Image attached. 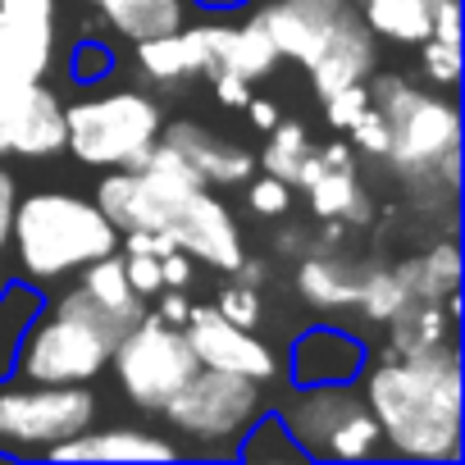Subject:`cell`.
Here are the masks:
<instances>
[{
	"mask_svg": "<svg viewBox=\"0 0 465 465\" xmlns=\"http://www.w3.org/2000/svg\"><path fill=\"white\" fill-rule=\"evenodd\" d=\"M356 383L379 420L383 456L415 465H456L465 456V374L456 342L370 356Z\"/></svg>",
	"mask_w": 465,
	"mask_h": 465,
	"instance_id": "1",
	"label": "cell"
},
{
	"mask_svg": "<svg viewBox=\"0 0 465 465\" xmlns=\"http://www.w3.org/2000/svg\"><path fill=\"white\" fill-rule=\"evenodd\" d=\"M370 87V105L388 124V164L411 187L415 205L429 214L433 196L456 201L460 192V110L451 96H433L401 74H379Z\"/></svg>",
	"mask_w": 465,
	"mask_h": 465,
	"instance_id": "2",
	"label": "cell"
},
{
	"mask_svg": "<svg viewBox=\"0 0 465 465\" xmlns=\"http://www.w3.org/2000/svg\"><path fill=\"white\" fill-rule=\"evenodd\" d=\"M10 247L28 283L51 292L55 283L74 279L83 265L119 252V232L101 214L92 196L64 192V187H42L15 201V223H10Z\"/></svg>",
	"mask_w": 465,
	"mask_h": 465,
	"instance_id": "3",
	"label": "cell"
},
{
	"mask_svg": "<svg viewBox=\"0 0 465 465\" xmlns=\"http://www.w3.org/2000/svg\"><path fill=\"white\" fill-rule=\"evenodd\" d=\"M137 320L101 306L92 292L78 283L64 292H46L42 315L19 342L15 374L28 383H96L110 365L114 342L133 329Z\"/></svg>",
	"mask_w": 465,
	"mask_h": 465,
	"instance_id": "4",
	"label": "cell"
},
{
	"mask_svg": "<svg viewBox=\"0 0 465 465\" xmlns=\"http://www.w3.org/2000/svg\"><path fill=\"white\" fill-rule=\"evenodd\" d=\"M265 411H270L265 383L228 374V370H210V365H201L160 406L169 438L178 442L183 456H196V460H232L238 442Z\"/></svg>",
	"mask_w": 465,
	"mask_h": 465,
	"instance_id": "5",
	"label": "cell"
},
{
	"mask_svg": "<svg viewBox=\"0 0 465 465\" xmlns=\"http://www.w3.org/2000/svg\"><path fill=\"white\" fill-rule=\"evenodd\" d=\"M292 392L274 406L306 460H374L383 456L379 420L361 383H288Z\"/></svg>",
	"mask_w": 465,
	"mask_h": 465,
	"instance_id": "6",
	"label": "cell"
},
{
	"mask_svg": "<svg viewBox=\"0 0 465 465\" xmlns=\"http://www.w3.org/2000/svg\"><path fill=\"white\" fill-rule=\"evenodd\" d=\"M160 124L146 92H96L64 105V151L87 169H137L160 142Z\"/></svg>",
	"mask_w": 465,
	"mask_h": 465,
	"instance_id": "7",
	"label": "cell"
},
{
	"mask_svg": "<svg viewBox=\"0 0 465 465\" xmlns=\"http://www.w3.org/2000/svg\"><path fill=\"white\" fill-rule=\"evenodd\" d=\"M92 383H28L0 379V456L5 460H42L55 442L96 424Z\"/></svg>",
	"mask_w": 465,
	"mask_h": 465,
	"instance_id": "8",
	"label": "cell"
},
{
	"mask_svg": "<svg viewBox=\"0 0 465 465\" xmlns=\"http://www.w3.org/2000/svg\"><path fill=\"white\" fill-rule=\"evenodd\" d=\"M105 370L114 374V383H119L128 406L160 411L201 370V361H196L183 324H169L155 311H142V320L114 342Z\"/></svg>",
	"mask_w": 465,
	"mask_h": 465,
	"instance_id": "9",
	"label": "cell"
},
{
	"mask_svg": "<svg viewBox=\"0 0 465 465\" xmlns=\"http://www.w3.org/2000/svg\"><path fill=\"white\" fill-rule=\"evenodd\" d=\"M164 238L187 252L196 265H210L219 274H232L238 261L247 256L242 228L232 219V210L214 196V187H192L187 196H178L164 214Z\"/></svg>",
	"mask_w": 465,
	"mask_h": 465,
	"instance_id": "10",
	"label": "cell"
},
{
	"mask_svg": "<svg viewBox=\"0 0 465 465\" xmlns=\"http://www.w3.org/2000/svg\"><path fill=\"white\" fill-rule=\"evenodd\" d=\"M183 333H187L196 361L210 365V370H228V374L256 379V383H274L283 374L274 347L256 329H242V324L223 320L214 306H192L187 320H183Z\"/></svg>",
	"mask_w": 465,
	"mask_h": 465,
	"instance_id": "11",
	"label": "cell"
},
{
	"mask_svg": "<svg viewBox=\"0 0 465 465\" xmlns=\"http://www.w3.org/2000/svg\"><path fill=\"white\" fill-rule=\"evenodd\" d=\"M64 151V101L46 83H0V155L51 160Z\"/></svg>",
	"mask_w": 465,
	"mask_h": 465,
	"instance_id": "12",
	"label": "cell"
},
{
	"mask_svg": "<svg viewBox=\"0 0 465 465\" xmlns=\"http://www.w3.org/2000/svg\"><path fill=\"white\" fill-rule=\"evenodd\" d=\"M370 342L342 324H311L292 338L283 374L288 383L306 388V383H356L365 361H370Z\"/></svg>",
	"mask_w": 465,
	"mask_h": 465,
	"instance_id": "13",
	"label": "cell"
},
{
	"mask_svg": "<svg viewBox=\"0 0 465 465\" xmlns=\"http://www.w3.org/2000/svg\"><path fill=\"white\" fill-rule=\"evenodd\" d=\"M351 0H265L256 5L252 24L265 28V37L274 42L279 60H292V64H311L324 42L333 37L338 19L347 15Z\"/></svg>",
	"mask_w": 465,
	"mask_h": 465,
	"instance_id": "14",
	"label": "cell"
},
{
	"mask_svg": "<svg viewBox=\"0 0 465 465\" xmlns=\"http://www.w3.org/2000/svg\"><path fill=\"white\" fill-rule=\"evenodd\" d=\"M160 142H169L205 187H242L252 173H256V155L247 146H238L232 137L196 124V119H173V124H160Z\"/></svg>",
	"mask_w": 465,
	"mask_h": 465,
	"instance_id": "15",
	"label": "cell"
},
{
	"mask_svg": "<svg viewBox=\"0 0 465 465\" xmlns=\"http://www.w3.org/2000/svg\"><path fill=\"white\" fill-rule=\"evenodd\" d=\"M374 64H379V37L370 33L361 10L347 5V15L338 19V28L324 42V51L306 64V74H311L315 96L324 101V96H333V92H342L351 83H365L374 74Z\"/></svg>",
	"mask_w": 465,
	"mask_h": 465,
	"instance_id": "16",
	"label": "cell"
},
{
	"mask_svg": "<svg viewBox=\"0 0 465 465\" xmlns=\"http://www.w3.org/2000/svg\"><path fill=\"white\" fill-rule=\"evenodd\" d=\"M42 460H55V465H83V460H183V451H178V442L169 433H155V429H137V424L96 429V424H87L83 433L55 442Z\"/></svg>",
	"mask_w": 465,
	"mask_h": 465,
	"instance_id": "17",
	"label": "cell"
},
{
	"mask_svg": "<svg viewBox=\"0 0 465 465\" xmlns=\"http://www.w3.org/2000/svg\"><path fill=\"white\" fill-rule=\"evenodd\" d=\"M370 256L365 261H351L342 252H306L297 261V297L320 311V315H338V311H356L361 302V288H365V274H370Z\"/></svg>",
	"mask_w": 465,
	"mask_h": 465,
	"instance_id": "18",
	"label": "cell"
},
{
	"mask_svg": "<svg viewBox=\"0 0 465 465\" xmlns=\"http://www.w3.org/2000/svg\"><path fill=\"white\" fill-rule=\"evenodd\" d=\"M55 19H24L0 10V83H46V74L55 69Z\"/></svg>",
	"mask_w": 465,
	"mask_h": 465,
	"instance_id": "19",
	"label": "cell"
},
{
	"mask_svg": "<svg viewBox=\"0 0 465 465\" xmlns=\"http://www.w3.org/2000/svg\"><path fill=\"white\" fill-rule=\"evenodd\" d=\"M137 69H142V78H151L160 87H178L187 78H210L214 60H210L205 24H183L173 33L137 42Z\"/></svg>",
	"mask_w": 465,
	"mask_h": 465,
	"instance_id": "20",
	"label": "cell"
},
{
	"mask_svg": "<svg viewBox=\"0 0 465 465\" xmlns=\"http://www.w3.org/2000/svg\"><path fill=\"white\" fill-rule=\"evenodd\" d=\"M92 201L114 223V232H133V228L160 232L164 228V214H169V205L155 196V187L137 169H101V183H96V196Z\"/></svg>",
	"mask_w": 465,
	"mask_h": 465,
	"instance_id": "21",
	"label": "cell"
},
{
	"mask_svg": "<svg viewBox=\"0 0 465 465\" xmlns=\"http://www.w3.org/2000/svg\"><path fill=\"white\" fill-rule=\"evenodd\" d=\"M205 37H210V60H214V74H238L247 83H261L279 69V51L274 42L265 37L261 24H205Z\"/></svg>",
	"mask_w": 465,
	"mask_h": 465,
	"instance_id": "22",
	"label": "cell"
},
{
	"mask_svg": "<svg viewBox=\"0 0 465 465\" xmlns=\"http://www.w3.org/2000/svg\"><path fill=\"white\" fill-rule=\"evenodd\" d=\"M101 15V24L124 42H146L160 33H173L192 19V0H87Z\"/></svg>",
	"mask_w": 465,
	"mask_h": 465,
	"instance_id": "23",
	"label": "cell"
},
{
	"mask_svg": "<svg viewBox=\"0 0 465 465\" xmlns=\"http://www.w3.org/2000/svg\"><path fill=\"white\" fill-rule=\"evenodd\" d=\"M392 274H397V283L406 288L411 302H442L447 292L460 288V247L447 232V238H438L424 252H415L401 265H392Z\"/></svg>",
	"mask_w": 465,
	"mask_h": 465,
	"instance_id": "24",
	"label": "cell"
},
{
	"mask_svg": "<svg viewBox=\"0 0 465 465\" xmlns=\"http://www.w3.org/2000/svg\"><path fill=\"white\" fill-rule=\"evenodd\" d=\"M306 201H311L315 219H342L347 228H370L379 219V210H374L370 192L361 187L356 169H324L306 187Z\"/></svg>",
	"mask_w": 465,
	"mask_h": 465,
	"instance_id": "25",
	"label": "cell"
},
{
	"mask_svg": "<svg viewBox=\"0 0 465 465\" xmlns=\"http://www.w3.org/2000/svg\"><path fill=\"white\" fill-rule=\"evenodd\" d=\"M383 329V351H424L456 342V320L442 311V302H406Z\"/></svg>",
	"mask_w": 465,
	"mask_h": 465,
	"instance_id": "26",
	"label": "cell"
},
{
	"mask_svg": "<svg viewBox=\"0 0 465 465\" xmlns=\"http://www.w3.org/2000/svg\"><path fill=\"white\" fill-rule=\"evenodd\" d=\"M361 19L370 24L374 37L397 42V46H420L429 37L433 0H351Z\"/></svg>",
	"mask_w": 465,
	"mask_h": 465,
	"instance_id": "27",
	"label": "cell"
},
{
	"mask_svg": "<svg viewBox=\"0 0 465 465\" xmlns=\"http://www.w3.org/2000/svg\"><path fill=\"white\" fill-rule=\"evenodd\" d=\"M42 302H46V292L28 279H5V288H0V379L15 374L19 342L33 329V320L42 315Z\"/></svg>",
	"mask_w": 465,
	"mask_h": 465,
	"instance_id": "28",
	"label": "cell"
},
{
	"mask_svg": "<svg viewBox=\"0 0 465 465\" xmlns=\"http://www.w3.org/2000/svg\"><path fill=\"white\" fill-rule=\"evenodd\" d=\"M78 288L92 292L101 306L128 315V320H142V311H146V297L133 292V283H128V274H124V252H110V256L83 265V270H78Z\"/></svg>",
	"mask_w": 465,
	"mask_h": 465,
	"instance_id": "29",
	"label": "cell"
},
{
	"mask_svg": "<svg viewBox=\"0 0 465 465\" xmlns=\"http://www.w3.org/2000/svg\"><path fill=\"white\" fill-rule=\"evenodd\" d=\"M232 460H265V465H306V451L297 447V438L288 433V424L279 420V411L270 406L252 429L247 438L238 442V456Z\"/></svg>",
	"mask_w": 465,
	"mask_h": 465,
	"instance_id": "30",
	"label": "cell"
},
{
	"mask_svg": "<svg viewBox=\"0 0 465 465\" xmlns=\"http://www.w3.org/2000/svg\"><path fill=\"white\" fill-rule=\"evenodd\" d=\"M306 151H311L306 128H302L297 119H283V114H279V124L270 128V146L261 151V160H256V164H261L265 173H274V178H283V183L292 187V178H297V169H302Z\"/></svg>",
	"mask_w": 465,
	"mask_h": 465,
	"instance_id": "31",
	"label": "cell"
},
{
	"mask_svg": "<svg viewBox=\"0 0 465 465\" xmlns=\"http://www.w3.org/2000/svg\"><path fill=\"white\" fill-rule=\"evenodd\" d=\"M411 297H406V288L397 283V274H392V265H383V261H374L370 265V274H365V288H361V302H356V311L379 329V324H388L401 306H406Z\"/></svg>",
	"mask_w": 465,
	"mask_h": 465,
	"instance_id": "32",
	"label": "cell"
},
{
	"mask_svg": "<svg viewBox=\"0 0 465 465\" xmlns=\"http://www.w3.org/2000/svg\"><path fill=\"white\" fill-rule=\"evenodd\" d=\"M114 51L101 42V37H83V42H74V51H69V78L78 83V87H96V83H105L110 74H114Z\"/></svg>",
	"mask_w": 465,
	"mask_h": 465,
	"instance_id": "33",
	"label": "cell"
},
{
	"mask_svg": "<svg viewBox=\"0 0 465 465\" xmlns=\"http://www.w3.org/2000/svg\"><path fill=\"white\" fill-rule=\"evenodd\" d=\"M214 311H219L223 320H232V324H242V329H261V320H265L261 288H247V283H228V288H219Z\"/></svg>",
	"mask_w": 465,
	"mask_h": 465,
	"instance_id": "34",
	"label": "cell"
},
{
	"mask_svg": "<svg viewBox=\"0 0 465 465\" xmlns=\"http://www.w3.org/2000/svg\"><path fill=\"white\" fill-rule=\"evenodd\" d=\"M242 187H247V205L261 219H283L292 210V187L283 178H274V173H252Z\"/></svg>",
	"mask_w": 465,
	"mask_h": 465,
	"instance_id": "35",
	"label": "cell"
},
{
	"mask_svg": "<svg viewBox=\"0 0 465 465\" xmlns=\"http://www.w3.org/2000/svg\"><path fill=\"white\" fill-rule=\"evenodd\" d=\"M420 69H424V78L433 87H447L451 92L460 83V46H447L438 37H424L420 42Z\"/></svg>",
	"mask_w": 465,
	"mask_h": 465,
	"instance_id": "36",
	"label": "cell"
},
{
	"mask_svg": "<svg viewBox=\"0 0 465 465\" xmlns=\"http://www.w3.org/2000/svg\"><path fill=\"white\" fill-rule=\"evenodd\" d=\"M347 142H351V151H365V155L383 160L388 155V124H383V114L374 105H365L356 114V124L347 128Z\"/></svg>",
	"mask_w": 465,
	"mask_h": 465,
	"instance_id": "37",
	"label": "cell"
},
{
	"mask_svg": "<svg viewBox=\"0 0 465 465\" xmlns=\"http://www.w3.org/2000/svg\"><path fill=\"white\" fill-rule=\"evenodd\" d=\"M365 105H370V87H365V83H351V87H342V92L324 96V119H329V128L347 133Z\"/></svg>",
	"mask_w": 465,
	"mask_h": 465,
	"instance_id": "38",
	"label": "cell"
},
{
	"mask_svg": "<svg viewBox=\"0 0 465 465\" xmlns=\"http://www.w3.org/2000/svg\"><path fill=\"white\" fill-rule=\"evenodd\" d=\"M124 274H128L133 292H142V297H155L164 288L160 283V256H151V252H124Z\"/></svg>",
	"mask_w": 465,
	"mask_h": 465,
	"instance_id": "39",
	"label": "cell"
},
{
	"mask_svg": "<svg viewBox=\"0 0 465 465\" xmlns=\"http://www.w3.org/2000/svg\"><path fill=\"white\" fill-rule=\"evenodd\" d=\"M429 37H438L447 46H460V0H433Z\"/></svg>",
	"mask_w": 465,
	"mask_h": 465,
	"instance_id": "40",
	"label": "cell"
},
{
	"mask_svg": "<svg viewBox=\"0 0 465 465\" xmlns=\"http://www.w3.org/2000/svg\"><path fill=\"white\" fill-rule=\"evenodd\" d=\"M210 87H214V101L219 105H228V110H242L247 101H252V83L247 78H238V74H210Z\"/></svg>",
	"mask_w": 465,
	"mask_h": 465,
	"instance_id": "41",
	"label": "cell"
},
{
	"mask_svg": "<svg viewBox=\"0 0 465 465\" xmlns=\"http://www.w3.org/2000/svg\"><path fill=\"white\" fill-rule=\"evenodd\" d=\"M192 274H196V261L187 256V252H164L160 256V283L164 288H192Z\"/></svg>",
	"mask_w": 465,
	"mask_h": 465,
	"instance_id": "42",
	"label": "cell"
},
{
	"mask_svg": "<svg viewBox=\"0 0 465 465\" xmlns=\"http://www.w3.org/2000/svg\"><path fill=\"white\" fill-rule=\"evenodd\" d=\"M274 252L288 256V261H302V256L311 252V228H306V223H283V228L274 232Z\"/></svg>",
	"mask_w": 465,
	"mask_h": 465,
	"instance_id": "43",
	"label": "cell"
},
{
	"mask_svg": "<svg viewBox=\"0 0 465 465\" xmlns=\"http://www.w3.org/2000/svg\"><path fill=\"white\" fill-rule=\"evenodd\" d=\"M15 201H19V187L15 178L0 169V252L10 247V223H15Z\"/></svg>",
	"mask_w": 465,
	"mask_h": 465,
	"instance_id": "44",
	"label": "cell"
},
{
	"mask_svg": "<svg viewBox=\"0 0 465 465\" xmlns=\"http://www.w3.org/2000/svg\"><path fill=\"white\" fill-rule=\"evenodd\" d=\"M155 297H160V306H155L160 320H169V324H183V320H187V311H192L187 288H160Z\"/></svg>",
	"mask_w": 465,
	"mask_h": 465,
	"instance_id": "45",
	"label": "cell"
},
{
	"mask_svg": "<svg viewBox=\"0 0 465 465\" xmlns=\"http://www.w3.org/2000/svg\"><path fill=\"white\" fill-rule=\"evenodd\" d=\"M232 283H247V288H265L270 283V265L261 256H242L238 270H232Z\"/></svg>",
	"mask_w": 465,
	"mask_h": 465,
	"instance_id": "46",
	"label": "cell"
},
{
	"mask_svg": "<svg viewBox=\"0 0 465 465\" xmlns=\"http://www.w3.org/2000/svg\"><path fill=\"white\" fill-rule=\"evenodd\" d=\"M0 10L24 15V19H55V0H0Z\"/></svg>",
	"mask_w": 465,
	"mask_h": 465,
	"instance_id": "47",
	"label": "cell"
},
{
	"mask_svg": "<svg viewBox=\"0 0 465 465\" xmlns=\"http://www.w3.org/2000/svg\"><path fill=\"white\" fill-rule=\"evenodd\" d=\"M242 110H247V119H252L261 133H270V128L279 124V105H274V101H261V96H252Z\"/></svg>",
	"mask_w": 465,
	"mask_h": 465,
	"instance_id": "48",
	"label": "cell"
},
{
	"mask_svg": "<svg viewBox=\"0 0 465 465\" xmlns=\"http://www.w3.org/2000/svg\"><path fill=\"white\" fill-rule=\"evenodd\" d=\"M320 151V160H324V169H351V142H324V146H315Z\"/></svg>",
	"mask_w": 465,
	"mask_h": 465,
	"instance_id": "49",
	"label": "cell"
},
{
	"mask_svg": "<svg viewBox=\"0 0 465 465\" xmlns=\"http://www.w3.org/2000/svg\"><path fill=\"white\" fill-rule=\"evenodd\" d=\"M192 5H201V10H210V15H238V10L256 5V0H192Z\"/></svg>",
	"mask_w": 465,
	"mask_h": 465,
	"instance_id": "50",
	"label": "cell"
},
{
	"mask_svg": "<svg viewBox=\"0 0 465 465\" xmlns=\"http://www.w3.org/2000/svg\"><path fill=\"white\" fill-rule=\"evenodd\" d=\"M0 288H5V265H0Z\"/></svg>",
	"mask_w": 465,
	"mask_h": 465,
	"instance_id": "51",
	"label": "cell"
}]
</instances>
